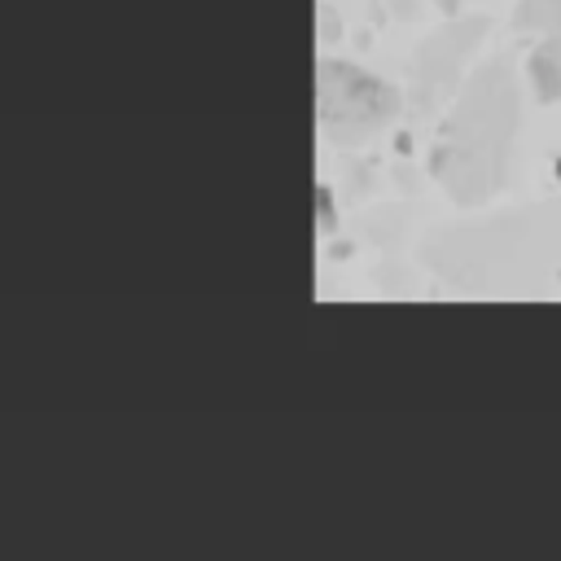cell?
Segmentation results:
<instances>
[{
	"label": "cell",
	"mask_w": 561,
	"mask_h": 561,
	"mask_svg": "<svg viewBox=\"0 0 561 561\" xmlns=\"http://www.w3.org/2000/svg\"><path fill=\"white\" fill-rule=\"evenodd\" d=\"M530 70H535V88H539V96L557 101V96H561V39H548V44L530 57Z\"/></svg>",
	"instance_id": "1"
}]
</instances>
